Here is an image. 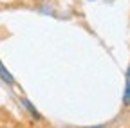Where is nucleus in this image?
<instances>
[{"label":"nucleus","instance_id":"nucleus-1","mask_svg":"<svg viewBox=\"0 0 130 128\" xmlns=\"http://www.w3.org/2000/svg\"><path fill=\"white\" fill-rule=\"evenodd\" d=\"M0 79H2L6 85H9V87L14 85V78H13V74L6 69V65L2 63V60H0Z\"/></svg>","mask_w":130,"mask_h":128},{"label":"nucleus","instance_id":"nucleus-2","mask_svg":"<svg viewBox=\"0 0 130 128\" xmlns=\"http://www.w3.org/2000/svg\"><path fill=\"white\" fill-rule=\"evenodd\" d=\"M20 103H22V105L27 108V112H29V114H31L32 117H35V119H42V114H40V112L36 110V106L32 105V103H31L27 98H20Z\"/></svg>","mask_w":130,"mask_h":128},{"label":"nucleus","instance_id":"nucleus-3","mask_svg":"<svg viewBox=\"0 0 130 128\" xmlns=\"http://www.w3.org/2000/svg\"><path fill=\"white\" fill-rule=\"evenodd\" d=\"M123 105L130 106V65L126 69V83H125V92H123Z\"/></svg>","mask_w":130,"mask_h":128},{"label":"nucleus","instance_id":"nucleus-4","mask_svg":"<svg viewBox=\"0 0 130 128\" xmlns=\"http://www.w3.org/2000/svg\"><path fill=\"white\" fill-rule=\"evenodd\" d=\"M87 128H105V124H96V126H87Z\"/></svg>","mask_w":130,"mask_h":128}]
</instances>
